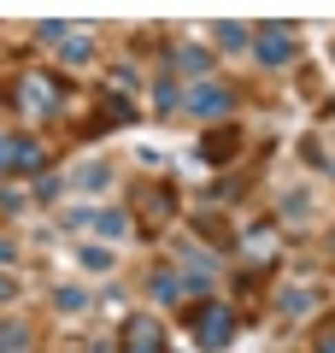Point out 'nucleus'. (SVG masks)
<instances>
[{
  "label": "nucleus",
  "mask_w": 335,
  "mask_h": 353,
  "mask_svg": "<svg viewBox=\"0 0 335 353\" xmlns=\"http://www.w3.org/2000/svg\"><path fill=\"white\" fill-rule=\"evenodd\" d=\"M306 212H312V194H306V189H294V194L283 201V218H306Z\"/></svg>",
  "instance_id": "obj_20"
},
{
  "label": "nucleus",
  "mask_w": 335,
  "mask_h": 353,
  "mask_svg": "<svg viewBox=\"0 0 335 353\" xmlns=\"http://www.w3.org/2000/svg\"><path fill=\"white\" fill-rule=\"evenodd\" d=\"M253 59L259 65H288L294 59V24H259L253 30Z\"/></svg>",
  "instance_id": "obj_5"
},
{
  "label": "nucleus",
  "mask_w": 335,
  "mask_h": 353,
  "mask_svg": "<svg viewBox=\"0 0 335 353\" xmlns=\"http://www.w3.org/2000/svg\"><path fill=\"white\" fill-rule=\"evenodd\" d=\"M148 289H153V301H159V306L183 301V277H176V271H153V283H148Z\"/></svg>",
  "instance_id": "obj_15"
},
{
  "label": "nucleus",
  "mask_w": 335,
  "mask_h": 353,
  "mask_svg": "<svg viewBox=\"0 0 335 353\" xmlns=\"http://www.w3.org/2000/svg\"><path fill=\"white\" fill-rule=\"evenodd\" d=\"M200 159H206V165H236L241 159V130L236 124L206 130V136H200Z\"/></svg>",
  "instance_id": "obj_9"
},
{
  "label": "nucleus",
  "mask_w": 335,
  "mask_h": 353,
  "mask_svg": "<svg viewBox=\"0 0 335 353\" xmlns=\"http://www.w3.org/2000/svg\"><path fill=\"white\" fill-rule=\"evenodd\" d=\"M312 353H335V318H329V324L318 330V341H312Z\"/></svg>",
  "instance_id": "obj_24"
},
{
  "label": "nucleus",
  "mask_w": 335,
  "mask_h": 353,
  "mask_svg": "<svg viewBox=\"0 0 335 353\" xmlns=\"http://www.w3.org/2000/svg\"><path fill=\"white\" fill-rule=\"evenodd\" d=\"M183 106H188V112H200V118H230V106H236V88H223V83H194Z\"/></svg>",
  "instance_id": "obj_8"
},
{
  "label": "nucleus",
  "mask_w": 335,
  "mask_h": 353,
  "mask_svg": "<svg viewBox=\"0 0 335 353\" xmlns=\"http://www.w3.org/2000/svg\"><path fill=\"white\" fill-rule=\"evenodd\" d=\"M136 224H141V236L148 241H159L165 230H171V218L183 212V201H176V183L171 176H153V183H136Z\"/></svg>",
  "instance_id": "obj_3"
},
{
  "label": "nucleus",
  "mask_w": 335,
  "mask_h": 353,
  "mask_svg": "<svg viewBox=\"0 0 335 353\" xmlns=\"http://www.w3.org/2000/svg\"><path fill=\"white\" fill-rule=\"evenodd\" d=\"M212 41H218L223 53H241V48H253V30L247 24H218V30H212Z\"/></svg>",
  "instance_id": "obj_14"
},
{
  "label": "nucleus",
  "mask_w": 335,
  "mask_h": 353,
  "mask_svg": "<svg viewBox=\"0 0 335 353\" xmlns=\"http://www.w3.org/2000/svg\"><path fill=\"white\" fill-rule=\"evenodd\" d=\"M88 294L83 289H53V306H59V312H77V306H83Z\"/></svg>",
  "instance_id": "obj_21"
},
{
  "label": "nucleus",
  "mask_w": 335,
  "mask_h": 353,
  "mask_svg": "<svg viewBox=\"0 0 335 353\" xmlns=\"http://www.w3.org/2000/svg\"><path fill=\"white\" fill-rule=\"evenodd\" d=\"M171 71H183V77H206V71H212V53H206V48H171Z\"/></svg>",
  "instance_id": "obj_11"
},
{
  "label": "nucleus",
  "mask_w": 335,
  "mask_h": 353,
  "mask_svg": "<svg viewBox=\"0 0 335 353\" xmlns=\"http://www.w3.org/2000/svg\"><path fill=\"white\" fill-rule=\"evenodd\" d=\"M194 224H200V236H212V241H218V248H230V241H236V236H230V230H223V218H218V212H200Z\"/></svg>",
  "instance_id": "obj_16"
},
{
  "label": "nucleus",
  "mask_w": 335,
  "mask_h": 353,
  "mask_svg": "<svg viewBox=\"0 0 335 353\" xmlns=\"http://www.w3.org/2000/svg\"><path fill=\"white\" fill-rule=\"evenodd\" d=\"M83 265H88V271H106V265H112V248H83Z\"/></svg>",
  "instance_id": "obj_22"
},
{
  "label": "nucleus",
  "mask_w": 335,
  "mask_h": 353,
  "mask_svg": "<svg viewBox=\"0 0 335 353\" xmlns=\"http://www.w3.org/2000/svg\"><path fill=\"white\" fill-rule=\"evenodd\" d=\"M18 259V248H12V241H0V265H12Z\"/></svg>",
  "instance_id": "obj_25"
},
{
  "label": "nucleus",
  "mask_w": 335,
  "mask_h": 353,
  "mask_svg": "<svg viewBox=\"0 0 335 353\" xmlns=\"http://www.w3.org/2000/svg\"><path fill=\"white\" fill-rule=\"evenodd\" d=\"M71 224L100 230V236H124V230H130V218H124V212H88V206H77V212H71Z\"/></svg>",
  "instance_id": "obj_10"
},
{
  "label": "nucleus",
  "mask_w": 335,
  "mask_h": 353,
  "mask_svg": "<svg viewBox=\"0 0 335 353\" xmlns=\"http://www.w3.org/2000/svg\"><path fill=\"white\" fill-rule=\"evenodd\" d=\"M88 59H94V41L88 36H65L59 41V65L65 71H77V65H88Z\"/></svg>",
  "instance_id": "obj_13"
},
{
  "label": "nucleus",
  "mask_w": 335,
  "mask_h": 353,
  "mask_svg": "<svg viewBox=\"0 0 335 353\" xmlns=\"http://www.w3.org/2000/svg\"><path fill=\"white\" fill-rule=\"evenodd\" d=\"M48 153L36 136H0V171H41Z\"/></svg>",
  "instance_id": "obj_7"
},
{
  "label": "nucleus",
  "mask_w": 335,
  "mask_h": 353,
  "mask_svg": "<svg viewBox=\"0 0 335 353\" xmlns=\"http://www.w3.org/2000/svg\"><path fill=\"white\" fill-rule=\"evenodd\" d=\"M77 183H83V189H106L112 171H106V165H83V171H77Z\"/></svg>",
  "instance_id": "obj_19"
},
{
  "label": "nucleus",
  "mask_w": 335,
  "mask_h": 353,
  "mask_svg": "<svg viewBox=\"0 0 335 353\" xmlns=\"http://www.w3.org/2000/svg\"><path fill=\"white\" fill-rule=\"evenodd\" d=\"M6 101L24 106L30 118H48V124H53V118L71 112V106H65V101H71V83L53 77V71H18L12 83H6Z\"/></svg>",
  "instance_id": "obj_1"
},
{
  "label": "nucleus",
  "mask_w": 335,
  "mask_h": 353,
  "mask_svg": "<svg viewBox=\"0 0 335 353\" xmlns=\"http://www.w3.org/2000/svg\"><path fill=\"white\" fill-rule=\"evenodd\" d=\"M59 194H65L59 176H41V183H36V201H59Z\"/></svg>",
  "instance_id": "obj_23"
},
{
  "label": "nucleus",
  "mask_w": 335,
  "mask_h": 353,
  "mask_svg": "<svg viewBox=\"0 0 335 353\" xmlns=\"http://www.w3.org/2000/svg\"><path fill=\"white\" fill-rule=\"evenodd\" d=\"M112 353H171V341H165V330H159V318H130L124 324V336H118V347Z\"/></svg>",
  "instance_id": "obj_6"
},
{
  "label": "nucleus",
  "mask_w": 335,
  "mask_h": 353,
  "mask_svg": "<svg viewBox=\"0 0 335 353\" xmlns=\"http://www.w3.org/2000/svg\"><path fill=\"white\" fill-rule=\"evenodd\" d=\"M136 101H124V94H100L94 101V112L77 124V136H106V130H124V124H136Z\"/></svg>",
  "instance_id": "obj_4"
},
{
  "label": "nucleus",
  "mask_w": 335,
  "mask_h": 353,
  "mask_svg": "<svg viewBox=\"0 0 335 353\" xmlns=\"http://www.w3.org/2000/svg\"><path fill=\"white\" fill-rule=\"evenodd\" d=\"M323 294L312 289V283H294V289H283L276 294V306H283V318H294V312H306V306H318Z\"/></svg>",
  "instance_id": "obj_12"
},
{
  "label": "nucleus",
  "mask_w": 335,
  "mask_h": 353,
  "mask_svg": "<svg viewBox=\"0 0 335 353\" xmlns=\"http://www.w3.org/2000/svg\"><path fill=\"white\" fill-rule=\"evenodd\" d=\"M183 324H188V336H194V347L223 353L236 341V306L218 301V294H200L194 306H183Z\"/></svg>",
  "instance_id": "obj_2"
},
{
  "label": "nucleus",
  "mask_w": 335,
  "mask_h": 353,
  "mask_svg": "<svg viewBox=\"0 0 335 353\" xmlns=\"http://www.w3.org/2000/svg\"><path fill=\"white\" fill-rule=\"evenodd\" d=\"M24 341H30L24 324H0V353H24Z\"/></svg>",
  "instance_id": "obj_17"
},
{
  "label": "nucleus",
  "mask_w": 335,
  "mask_h": 353,
  "mask_svg": "<svg viewBox=\"0 0 335 353\" xmlns=\"http://www.w3.org/2000/svg\"><path fill=\"white\" fill-rule=\"evenodd\" d=\"M329 176H335V159H329Z\"/></svg>",
  "instance_id": "obj_27"
},
{
  "label": "nucleus",
  "mask_w": 335,
  "mask_h": 353,
  "mask_svg": "<svg viewBox=\"0 0 335 353\" xmlns=\"http://www.w3.org/2000/svg\"><path fill=\"white\" fill-rule=\"evenodd\" d=\"M329 253H335V236H329Z\"/></svg>",
  "instance_id": "obj_28"
},
{
  "label": "nucleus",
  "mask_w": 335,
  "mask_h": 353,
  "mask_svg": "<svg viewBox=\"0 0 335 353\" xmlns=\"http://www.w3.org/2000/svg\"><path fill=\"white\" fill-rule=\"evenodd\" d=\"M153 101H159V112H176V106H183V88H176L171 77H165V83L153 88Z\"/></svg>",
  "instance_id": "obj_18"
},
{
  "label": "nucleus",
  "mask_w": 335,
  "mask_h": 353,
  "mask_svg": "<svg viewBox=\"0 0 335 353\" xmlns=\"http://www.w3.org/2000/svg\"><path fill=\"white\" fill-rule=\"evenodd\" d=\"M12 294H18V283H12V277H0V301H12Z\"/></svg>",
  "instance_id": "obj_26"
}]
</instances>
